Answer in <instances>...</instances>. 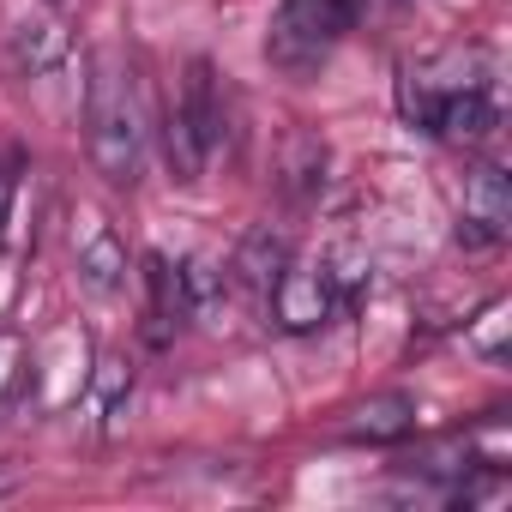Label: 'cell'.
Returning <instances> with one entry per match:
<instances>
[{"label": "cell", "mask_w": 512, "mask_h": 512, "mask_svg": "<svg viewBox=\"0 0 512 512\" xmlns=\"http://www.w3.org/2000/svg\"><path fill=\"white\" fill-rule=\"evenodd\" d=\"M85 151L91 169L109 187H133L145 169V109H139V85L121 67V55H97L91 61V85H85Z\"/></svg>", "instance_id": "obj_1"}, {"label": "cell", "mask_w": 512, "mask_h": 512, "mask_svg": "<svg viewBox=\"0 0 512 512\" xmlns=\"http://www.w3.org/2000/svg\"><path fill=\"white\" fill-rule=\"evenodd\" d=\"M362 0H278L272 31H266V61L290 79H308L332 61V49L356 31Z\"/></svg>", "instance_id": "obj_2"}, {"label": "cell", "mask_w": 512, "mask_h": 512, "mask_svg": "<svg viewBox=\"0 0 512 512\" xmlns=\"http://www.w3.org/2000/svg\"><path fill=\"white\" fill-rule=\"evenodd\" d=\"M476 85H494L488 55H482V49H440V55H422V61L404 67V79H398V109H404V121H410L416 133H428L434 115H440V103L458 97V91H476Z\"/></svg>", "instance_id": "obj_3"}, {"label": "cell", "mask_w": 512, "mask_h": 512, "mask_svg": "<svg viewBox=\"0 0 512 512\" xmlns=\"http://www.w3.org/2000/svg\"><path fill=\"white\" fill-rule=\"evenodd\" d=\"M512 229V181L500 163H476L470 181H464V205H458V247L464 253H488L500 247Z\"/></svg>", "instance_id": "obj_4"}, {"label": "cell", "mask_w": 512, "mask_h": 512, "mask_svg": "<svg viewBox=\"0 0 512 512\" xmlns=\"http://www.w3.org/2000/svg\"><path fill=\"white\" fill-rule=\"evenodd\" d=\"M266 302H272L278 332H290V338H308V332L332 326V314L344 308L338 290H332V278H326V266H296V260H290L284 278L266 290Z\"/></svg>", "instance_id": "obj_5"}, {"label": "cell", "mask_w": 512, "mask_h": 512, "mask_svg": "<svg viewBox=\"0 0 512 512\" xmlns=\"http://www.w3.org/2000/svg\"><path fill=\"white\" fill-rule=\"evenodd\" d=\"M73 266H79V284H85L97 302H115V296L127 290V272H133L127 241H121L115 223H103L97 211H79V223H73Z\"/></svg>", "instance_id": "obj_6"}, {"label": "cell", "mask_w": 512, "mask_h": 512, "mask_svg": "<svg viewBox=\"0 0 512 512\" xmlns=\"http://www.w3.org/2000/svg\"><path fill=\"white\" fill-rule=\"evenodd\" d=\"M13 61H19L25 79H55V73L73 61V37H67V25L49 19V13H25V19L13 25Z\"/></svg>", "instance_id": "obj_7"}, {"label": "cell", "mask_w": 512, "mask_h": 512, "mask_svg": "<svg viewBox=\"0 0 512 512\" xmlns=\"http://www.w3.org/2000/svg\"><path fill=\"white\" fill-rule=\"evenodd\" d=\"M290 260H296V253H290V235L272 229V223H260V229H247V235H241L235 260H229V278H235L241 290H253V296H266V290L284 278Z\"/></svg>", "instance_id": "obj_8"}, {"label": "cell", "mask_w": 512, "mask_h": 512, "mask_svg": "<svg viewBox=\"0 0 512 512\" xmlns=\"http://www.w3.org/2000/svg\"><path fill=\"white\" fill-rule=\"evenodd\" d=\"M326 169H332V151H326L320 133H308V127L284 133V145H278V187H284V199H296V205L320 199Z\"/></svg>", "instance_id": "obj_9"}, {"label": "cell", "mask_w": 512, "mask_h": 512, "mask_svg": "<svg viewBox=\"0 0 512 512\" xmlns=\"http://www.w3.org/2000/svg\"><path fill=\"white\" fill-rule=\"evenodd\" d=\"M344 434L350 440H374V446H398V440L416 434V398L410 392H374V398H362L350 410Z\"/></svg>", "instance_id": "obj_10"}, {"label": "cell", "mask_w": 512, "mask_h": 512, "mask_svg": "<svg viewBox=\"0 0 512 512\" xmlns=\"http://www.w3.org/2000/svg\"><path fill=\"white\" fill-rule=\"evenodd\" d=\"M181 115L193 121V133H199V145H205V151H217V145H223V103H217V73H211V61H193V67H187Z\"/></svg>", "instance_id": "obj_11"}, {"label": "cell", "mask_w": 512, "mask_h": 512, "mask_svg": "<svg viewBox=\"0 0 512 512\" xmlns=\"http://www.w3.org/2000/svg\"><path fill=\"white\" fill-rule=\"evenodd\" d=\"M145 284H151V314L163 326H181L193 314V296H187V266H175L169 253H145Z\"/></svg>", "instance_id": "obj_12"}, {"label": "cell", "mask_w": 512, "mask_h": 512, "mask_svg": "<svg viewBox=\"0 0 512 512\" xmlns=\"http://www.w3.org/2000/svg\"><path fill=\"white\" fill-rule=\"evenodd\" d=\"M205 157H211V151L199 145L193 121L181 115V103H169V109H163V163H169V175H175V181H199Z\"/></svg>", "instance_id": "obj_13"}, {"label": "cell", "mask_w": 512, "mask_h": 512, "mask_svg": "<svg viewBox=\"0 0 512 512\" xmlns=\"http://www.w3.org/2000/svg\"><path fill=\"white\" fill-rule=\"evenodd\" d=\"M25 386H31V344L0 326V410H7Z\"/></svg>", "instance_id": "obj_14"}, {"label": "cell", "mask_w": 512, "mask_h": 512, "mask_svg": "<svg viewBox=\"0 0 512 512\" xmlns=\"http://www.w3.org/2000/svg\"><path fill=\"white\" fill-rule=\"evenodd\" d=\"M506 314H512L506 302H488V308H482V320L470 326V350H476V356H488V362H500V356H506V332H512V320H506Z\"/></svg>", "instance_id": "obj_15"}, {"label": "cell", "mask_w": 512, "mask_h": 512, "mask_svg": "<svg viewBox=\"0 0 512 512\" xmlns=\"http://www.w3.org/2000/svg\"><path fill=\"white\" fill-rule=\"evenodd\" d=\"M127 386H133V374H127V362H115V356H103V362H97V374H91V392H97V404H103V410H115V404L127 398Z\"/></svg>", "instance_id": "obj_16"}, {"label": "cell", "mask_w": 512, "mask_h": 512, "mask_svg": "<svg viewBox=\"0 0 512 512\" xmlns=\"http://www.w3.org/2000/svg\"><path fill=\"white\" fill-rule=\"evenodd\" d=\"M0 494H7V488H0Z\"/></svg>", "instance_id": "obj_17"}]
</instances>
